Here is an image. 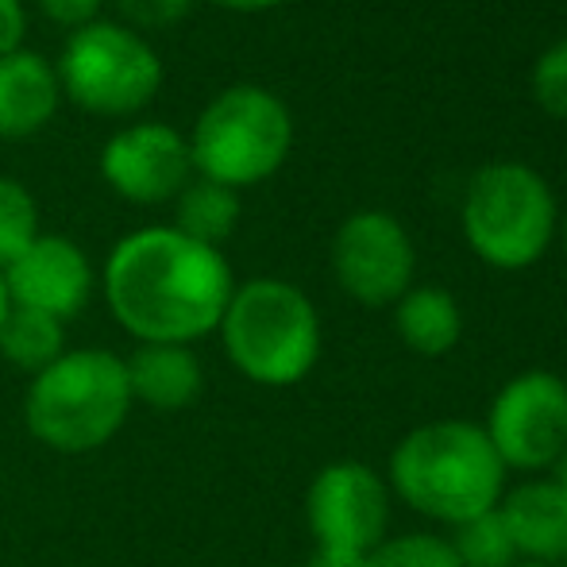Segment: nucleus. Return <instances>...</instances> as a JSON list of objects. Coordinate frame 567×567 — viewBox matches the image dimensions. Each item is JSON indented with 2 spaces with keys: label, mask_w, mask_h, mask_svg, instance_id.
Masks as SVG:
<instances>
[{
  "label": "nucleus",
  "mask_w": 567,
  "mask_h": 567,
  "mask_svg": "<svg viewBox=\"0 0 567 567\" xmlns=\"http://www.w3.org/2000/svg\"><path fill=\"white\" fill-rule=\"evenodd\" d=\"M4 286L12 306L35 309L54 321H74L93 298V262L74 239L43 236L39 231L4 270Z\"/></svg>",
  "instance_id": "f8f14e48"
},
{
  "label": "nucleus",
  "mask_w": 567,
  "mask_h": 567,
  "mask_svg": "<svg viewBox=\"0 0 567 567\" xmlns=\"http://www.w3.org/2000/svg\"><path fill=\"white\" fill-rule=\"evenodd\" d=\"M23 31H28V12L20 0H0V59L23 47Z\"/></svg>",
  "instance_id": "393cba45"
},
{
  "label": "nucleus",
  "mask_w": 567,
  "mask_h": 567,
  "mask_svg": "<svg viewBox=\"0 0 567 567\" xmlns=\"http://www.w3.org/2000/svg\"><path fill=\"white\" fill-rule=\"evenodd\" d=\"M449 545L460 567H514L517 564V548H514V540H509L506 522H502L498 509L455 525Z\"/></svg>",
  "instance_id": "6ab92c4d"
},
{
  "label": "nucleus",
  "mask_w": 567,
  "mask_h": 567,
  "mask_svg": "<svg viewBox=\"0 0 567 567\" xmlns=\"http://www.w3.org/2000/svg\"><path fill=\"white\" fill-rule=\"evenodd\" d=\"M39 236V205L28 186L0 178V270Z\"/></svg>",
  "instance_id": "aec40b11"
},
{
  "label": "nucleus",
  "mask_w": 567,
  "mask_h": 567,
  "mask_svg": "<svg viewBox=\"0 0 567 567\" xmlns=\"http://www.w3.org/2000/svg\"><path fill=\"white\" fill-rule=\"evenodd\" d=\"M239 225V194L220 182L189 178L174 197V228L205 247H225Z\"/></svg>",
  "instance_id": "f3484780"
},
{
  "label": "nucleus",
  "mask_w": 567,
  "mask_h": 567,
  "mask_svg": "<svg viewBox=\"0 0 567 567\" xmlns=\"http://www.w3.org/2000/svg\"><path fill=\"white\" fill-rule=\"evenodd\" d=\"M62 85L54 66L35 51H12L0 59V140H23L43 132L59 113Z\"/></svg>",
  "instance_id": "2eb2a0df"
},
{
  "label": "nucleus",
  "mask_w": 567,
  "mask_h": 567,
  "mask_svg": "<svg viewBox=\"0 0 567 567\" xmlns=\"http://www.w3.org/2000/svg\"><path fill=\"white\" fill-rule=\"evenodd\" d=\"M363 567H460L449 537L436 533H402V537H386Z\"/></svg>",
  "instance_id": "412c9836"
},
{
  "label": "nucleus",
  "mask_w": 567,
  "mask_h": 567,
  "mask_svg": "<svg viewBox=\"0 0 567 567\" xmlns=\"http://www.w3.org/2000/svg\"><path fill=\"white\" fill-rule=\"evenodd\" d=\"M309 567H363V560H348V556H332V553H317L309 556Z\"/></svg>",
  "instance_id": "bb28decb"
},
{
  "label": "nucleus",
  "mask_w": 567,
  "mask_h": 567,
  "mask_svg": "<svg viewBox=\"0 0 567 567\" xmlns=\"http://www.w3.org/2000/svg\"><path fill=\"white\" fill-rule=\"evenodd\" d=\"M62 351H66V324L23 306L8 309L4 324H0V359H8L16 371L35 379Z\"/></svg>",
  "instance_id": "a211bd4d"
},
{
  "label": "nucleus",
  "mask_w": 567,
  "mask_h": 567,
  "mask_svg": "<svg viewBox=\"0 0 567 567\" xmlns=\"http://www.w3.org/2000/svg\"><path fill=\"white\" fill-rule=\"evenodd\" d=\"M417 251L398 217L359 209L332 236V275L351 301L367 309L394 306L413 286Z\"/></svg>",
  "instance_id": "9d476101"
},
{
  "label": "nucleus",
  "mask_w": 567,
  "mask_h": 567,
  "mask_svg": "<svg viewBox=\"0 0 567 567\" xmlns=\"http://www.w3.org/2000/svg\"><path fill=\"white\" fill-rule=\"evenodd\" d=\"M8 309H12V298H8V286H4V275H0V324H4Z\"/></svg>",
  "instance_id": "c85d7f7f"
},
{
  "label": "nucleus",
  "mask_w": 567,
  "mask_h": 567,
  "mask_svg": "<svg viewBox=\"0 0 567 567\" xmlns=\"http://www.w3.org/2000/svg\"><path fill=\"white\" fill-rule=\"evenodd\" d=\"M306 522L317 553L367 560L386 540L390 486L359 460L324 463L306 491Z\"/></svg>",
  "instance_id": "6e6552de"
},
{
  "label": "nucleus",
  "mask_w": 567,
  "mask_h": 567,
  "mask_svg": "<svg viewBox=\"0 0 567 567\" xmlns=\"http://www.w3.org/2000/svg\"><path fill=\"white\" fill-rule=\"evenodd\" d=\"M293 147V116L282 97L262 85H228L202 109L189 135L197 178L247 189L275 178Z\"/></svg>",
  "instance_id": "423d86ee"
},
{
  "label": "nucleus",
  "mask_w": 567,
  "mask_h": 567,
  "mask_svg": "<svg viewBox=\"0 0 567 567\" xmlns=\"http://www.w3.org/2000/svg\"><path fill=\"white\" fill-rule=\"evenodd\" d=\"M220 8H231V12H270V8H282L290 0H217Z\"/></svg>",
  "instance_id": "a878e982"
},
{
  "label": "nucleus",
  "mask_w": 567,
  "mask_h": 567,
  "mask_svg": "<svg viewBox=\"0 0 567 567\" xmlns=\"http://www.w3.org/2000/svg\"><path fill=\"white\" fill-rule=\"evenodd\" d=\"M460 225L467 247L494 270H525L545 259L560 228V205L529 163H486L471 174Z\"/></svg>",
  "instance_id": "39448f33"
},
{
  "label": "nucleus",
  "mask_w": 567,
  "mask_h": 567,
  "mask_svg": "<svg viewBox=\"0 0 567 567\" xmlns=\"http://www.w3.org/2000/svg\"><path fill=\"white\" fill-rule=\"evenodd\" d=\"M101 290L113 321L135 343H189L220 329L236 278L220 247L174 225L135 228L109 251Z\"/></svg>",
  "instance_id": "f257e3e1"
},
{
  "label": "nucleus",
  "mask_w": 567,
  "mask_h": 567,
  "mask_svg": "<svg viewBox=\"0 0 567 567\" xmlns=\"http://www.w3.org/2000/svg\"><path fill=\"white\" fill-rule=\"evenodd\" d=\"M35 4L43 8L47 20L78 31V28H85V23L97 20V12H101V4H105V0H35Z\"/></svg>",
  "instance_id": "b1692460"
},
{
  "label": "nucleus",
  "mask_w": 567,
  "mask_h": 567,
  "mask_svg": "<svg viewBox=\"0 0 567 567\" xmlns=\"http://www.w3.org/2000/svg\"><path fill=\"white\" fill-rule=\"evenodd\" d=\"M514 567H553V564H533V560H522V564H514Z\"/></svg>",
  "instance_id": "c756f323"
},
{
  "label": "nucleus",
  "mask_w": 567,
  "mask_h": 567,
  "mask_svg": "<svg viewBox=\"0 0 567 567\" xmlns=\"http://www.w3.org/2000/svg\"><path fill=\"white\" fill-rule=\"evenodd\" d=\"M498 514L517 548V560L567 564V491L556 478H525L502 494Z\"/></svg>",
  "instance_id": "ddd939ff"
},
{
  "label": "nucleus",
  "mask_w": 567,
  "mask_h": 567,
  "mask_svg": "<svg viewBox=\"0 0 567 567\" xmlns=\"http://www.w3.org/2000/svg\"><path fill=\"white\" fill-rule=\"evenodd\" d=\"M194 4L197 0H116V8L135 28H174Z\"/></svg>",
  "instance_id": "5701e85b"
},
{
  "label": "nucleus",
  "mask_w": 567,
  "mask_h": 567,
  "mask_svg": "<svg viewBox=\"0 0 567 567\" xmlns=\"http://www.w3.org/2000/svg\"><path fill=\"white\" fill-rule=\"evenodd\" d=\"M54 74L78 109L97 116H132L163 90V62L155 47L135 28L105 20L70 31Z\"/></svg>",
  "instance_id": "0eeeda50"
},
{
  "label": "nucleus",
  "mask_w": 567,
  "mask_h": 567,
  "mask_svg": "<svg viewBox=\"0 0 567 567\" xmlns=\"http://www.w3.org/2000/svg\"><path fill=\"white\" fill-rule=\"evenodd\" d=\"M124 355L109 348H66L28 382L23 425L59 455H90L113 444L132 417Z\"/></svg>",
  "instance_id": "7ed1b4c3"
},
{
  "label": "nucleus",
  "mask_w": 567,
  "mask_h": 567,
  "mask_svg": "<svg viewBox=\"0 0 567 567\" xmlns=\"http://www.w3.org/2000/svg\"><path fill=\"white\" fill-rule=\"evenodd\" d=\"M483 433L506 471L553 467L567 452V382L553 371L514 374L494 394Z\"/></svg>",
  "instance_id": "1a4fd4ad"
},
{
  "label": "nucleus",
  "mask_w": 567,
  "mask_h": 567,
  "mask_svg": "<svg viewBox=\"0 0 567 567\" xmlns=\"http://www.w3.org/2000/svg\"><path fill=\"white\" fill-rule=\"evenodd\" d=\"M553 478H556V483H560L564 491H567V452L560 455V460L553 463Z\"/></svg>",
  "instance_id": "cd10ccee"
},
{
  "label": "nucleus",
  "mask_w": 567,
  "mask_h": 567,
  "mask_svg": "<svg viewBox=\"0 0 567 567\" xmlns=\"http://www.w3.org/2000/svg\"><path fill=\"white\" fill-rule=\"evenodd\" d=\"M390 491L441 525H463L498 509L506 494V463L475 421H429L390 452Z\"/></svg>",
  "instance_id": "f03ea898"
},
{
  "label": "nucleus",
  "mask_w": 567,
  "mask_h": 567,
  "mask_svg": "<svg viewBox=\"0 0 567 567\" xmlns=\"http://www.w3.org/2000/svg\"><path fill=\"white\" fill-rule=\"evenodd\" d=\"M217 332L228 363L247 382L267 390L298 386L321 359L317 306L286 278L239 282Z\"/></svg>",
  "instance_id": "20e7f679"
},
{
  "label": "nucleus",
  "mask_w": 567,
  "mask_h": 567,
  "mask_svg": "<svg viewBox=\"0 0 567 567\" xmlns=\"http://www.w3.org/2000/svg\"><path fill=\"white\" fill-rule=\"evenodd\" d=\"M529 90H533V101H537L548 116L567 124V39H560V43H553L548 51L537 54L533 74H529Z\"/></svg>",
  "instance_id": "4be33fe9"
},
{
  "label": "nucleus",
  "mask_w": 567,
  "mask_h": 567,
  "mask_svg": "<svg viewBox=\"0 0 567 567\" xmlns=\"http://www.w3.org/2000/svg\"><path fill=\"white\" fill-rule=\"evenodd\" d=\"M394 329L413 355L441 359L463 337L460 301L441 286H410L394 301Z\"/></svg>",
  "instance_id": "dca6fc26"
},
{
  "label": "nucleus",
  "mask_w": 567,
  "mask_h": 567,
  "mask_svg": "<svg viewBox=\"0 0 567 567\" xmlns=\"http://www.w3.org/2000/svg\"><path fill=\"white\" fill-rule=\"evenodd\" d=\"M194 174L189 140L171 124H127L101 151V178L132 205H163L182 194Z\"/></svg>",
  "instance_id": "9b49d317"
},
{
  "label": "nucleus",
  "mask_w": 567,
  "mask_h": 567,
  "mask_svg": "<svg viewBox=\"0 0 567 567\" xmlns=\"http://www.w3.org/2000/svg\"><path fill=\"white\" fill-rule=\"evenodd\" d=\"M560 236H564V251H567V217H564V228H560Z\"/></svg>",
  "instance_id": "7c9ffc66"
},
{
  "label": "nucleus",
  "mask_w": 567,
  "mask_h": 567,
  "mask_svg": "<svg viewBox=\"0 0 567 567\" xmlns=\"http://www.w3.org/2000/svg\"><path fill=\"white\" fill-rule=\"evenodd\" d=\"M124 367L132 402L155 413L189 410L205 390V367L189 343H135Z\"/></svg>",
  "instance_id": "4468645a"
}]
</instances>
